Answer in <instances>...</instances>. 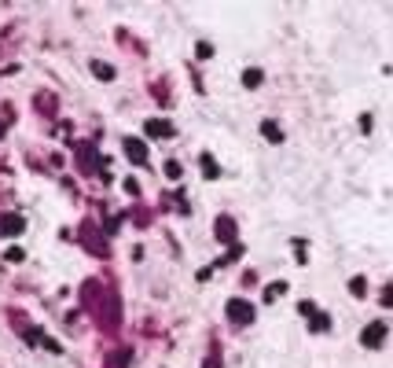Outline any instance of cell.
Returning a JSON list of instances; mask_svg holds the SVG:
<instances>
[{
	"instance_id": "obj_1",
	"label": "cell",
	"mask_w": 393,
	"mask_h": 368,
	"mask_svg": "<svg viewBox=\"0 0 393 368\" xmlns=\"http://www.w3.org/2000/svg\"><path fill=\"white\" fill-rule=\"evenodd\" d=\"M379 343H382V328L375 324V328H368V331H364V346H379Z\"/></svg>"
},
{
	"instance_id": "obj_2",
	"label": "cell",
	"mask_w": 393,
	"mask_h": 368,
	"mask_svg": "<svg viewBox=\"0 0 393 368\" xmlns=\"http://www.w3.org/2000/svg\"><path fill=\"white\" fill-rule=\"evenodd\" d=\"M243 81H246V85H261V70H246Z\"/></svg>"
},
{
	"instance_id": "obj_3",
	"label": "cell",
	"mask_w": 393,
	"mask_h": 368,
	"mask_svg": "<svg viewBox=\"0 0 393 368\" xmlns=\"http://www.w3.org/2000/svg\"><path fill=\"white\" fill-rule=\"evenodd\" d=\"M382 302H386V305H393V287H389L386 295H382Z\"/></svg>"
}]
</instances>
